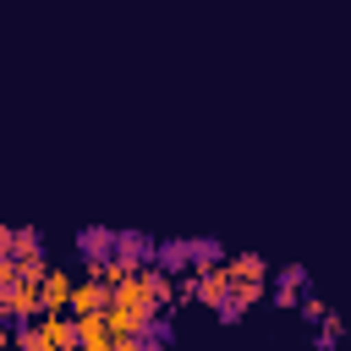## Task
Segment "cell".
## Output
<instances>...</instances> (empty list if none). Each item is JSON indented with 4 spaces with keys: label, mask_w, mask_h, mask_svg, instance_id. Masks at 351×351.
<instances>
[{
    "label": "cell",
    "mask_w": 351,
    "mask_h": 351,
    "mask_svg": "<svg viewBox=\"0 0 351 351\" xmlns=\"http://www.w3.org/2000/svg\"><path fill=\"white\" fill-rule=\"evenodd\" d=\"M230 263V280H236V296H230V307L219 313V318H241L252 302H263V258L258 252H236V258H225Z\"/></svg>",
    "instance_id": "6da1fadb"
},
{
    "label": "cell",
    "mask_w": 351,
    "mask_h": 351,
    "mask_svg": "<svg viewBox=\"0 0 351 351\" xmlns=\"http://www.w3.org/2000/svg\"><path fill=\"white\" fill-rule=\"evenodd\" d=\"M44 313V291L33 274H16V280H0V318L5 324H22V318H38Z\"/></svg>",
    "instance_id": "7a4b0ae2"
},
{
    "label": "cell",
    "mask_w": 351,
    "mask_h": 351,
    "mask_svg": "<svg viewBox=\"0 0 351 351\" xmlns=\"http://www.w3.org/2000/svg\"><path fill=\"white\" fill-rule=\"evenodd\" d=\"M110 302H115V291H110V280H99V274L77 280V291H71V313H110Z\"/></svg>",
    "instance_id": "3957f363"
},
{
    "label": "cell",
    "mask_w": 351,
    "mask_h": 351,
    "mask_svg": "<svg viewBox=\"0 0 351 351\" xmlns=\"http://www.w3.org/2000/svg\"><path fill=\"white\" fill-rule=\"evenodd\" d=\"M77 340L88 351H115V324L110 313H77Z\"/></svg>",
    "instance_id": "277c9868"
},
{
    "label": "cell",
    "mask_w": 351,
    "mask_h": 351,
    "mask_svg": "<svg viewBox=\"0 0 351 351\" xmlns=\"http://www.w3.org/2000/svg\"><path fill=\"white\" fill-rule=\"evenodd\" d=\"M38 291H44V313H55V307H71V291H77V280H71L66 269H44Z\"/></svg>",
    "instance_id": "5b68a950"
},
{
    "label": "cell",
    "mask_w": 351,
    "mask_h": 351,
    "mask_svg": "<svg viewBox=\"0 0 351 351\" xmlns=\"http://www.w3.org/2000/svg\"><path fill=\"white\" fill-rule=\"evenodd\" d=\"M77 252H82L88 263H99V258L115 252V236H110V230H77Z\"/></svg>",
    "instance_id": "8992f818"
},
{
    "label": "cell",
    "mask_w": 351,
    "mask_h": 351,
    "mask_svg": "<svg viewBox=\"0 0 351 351\" xmlns=\"http://www.w3.org/2000/svg\"><path fill=\"white\" fill-rule=\"evenodd\" d=\"M302 280H307V274L291 263V269L280 274V285H274V307H302Z\"/></svg>",
    "instance_id": "52a82bcc"
}]
</instances>
